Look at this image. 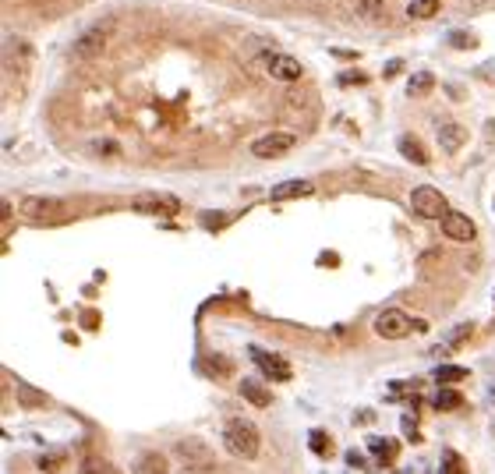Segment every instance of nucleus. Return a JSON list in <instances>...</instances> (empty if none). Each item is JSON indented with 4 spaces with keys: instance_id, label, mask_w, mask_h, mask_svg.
Masks as SVG:
<instances>
[{
    "instance_id": "obj_1",
    "label": "nucleus",
    "mask_w": 495,
    "mask_h": 474,
    "mask_svg": "<svg viewBox=\"0 0 495 474\" xmlns=\"http://www.w3.org/2000/svg\"><path fill=\"white\" fill-rule=\"evenodd\" d=\"M223 446L227 453L241 457V460H255L258 450H262V439H258V429L244 417H230L223 425Z\"/></svg>"
},
{
    "instance_id": "obj_2",
    "label": "nucleus",
    "mask_w": 495,
    "mask_h": 474,
    "mask_svg": "<svg viewBox=\"0 0 495 474\" xmlns=\"http://www.w3.org/2000/svg\"><path fill=\"white\" fill-rule=\"evenodd\" d=\"M18 213L29 220V223H64L71 216V209L61 202V198H46V195H29L22 198Z\"/></svg>"
},
{
    "instance_id": "obj_3",
    "label": "nucleus",
    "mask_w": 495,
    "mask_h": 474,
    "mask_svg": "<svg viewBox=\"0 0 495 474\" xmlns=\"http://www.w3.org/2000/svg\"><path fill=\"white\" fill-rule=\"evenodd\" d=\"M411 209H414L418 216H424V220H443L450 213V202H446V195L438 191V188L421 184V188L411 191Z\"/></svg>"
},
{
    "instance_id": "obj_4",
    "label": "nucleus",
    "mask_w": 495,
    "mask_h": 474,
    "mask_svg": "<svg viewBox=\"0 0 495 474\" xmlns=\"http://www.w3.org/2000/svg\"><path fill=\"white\" fill-rule=\"evenodd\" d=\"M414 326L418 323L400 308H386V311L375 315V336H382V340H404V336L414 333Z\"/></svg>"
},
{
    "instance_id": "obj_5",
    "label": "nucleus",
    "mask_w": 495,
    "mask_h": 474,
    "mask_svg": "<svg viewBox=\"0 0 495 474\" xmlns=\"http://www.w3.org/2000/svg\"><path fill=\"white\" fill-rule=\"evenodd\" d=\"M294 145H297V138L290 131H269V135L251 142V152L258 156V160H280V156H287Z\"/></svg>"
},
{
    "instance_id": "obj_6",
    "label": "nucleus",
    "mask_w": 495,
    "mask_h": 474,
    "mask_svg": "<svg viewBox=\"0 0 495 474\" xmlns=\"http://www.w3.org/2000/svg\"><path fill=\"white\" fill-rule=\"evenodd\" d=\"M174 453H177V460H181L188 471H195V467H212V453L205 450L202 439H181V443L174 446Z\"/></svg>"
},
{
    "instance_id": "obj_7",
    "label": "nucleus",
    "mask_w": 495,
    "mask_h": 474,
    "mask_svg": "<svg viewBox=\"0 0 495 474\" xmlns=\"http://www.w3.org/2000/svg\"><path fill=\"white\" fill-rule=\"evenodd\" d=\"M103 50H106V32H103V29H89V32H82V36L75 39L71 54H75L78 61H96V57H103Z\"/></svg>"
},
{
    "instance_id": "obj_8",
    "label": "nucleus",
    "mask_w": 495,
    "mask_h": 474,
    "mask_svg": "<svg viewBox=\"0 0 495 474\" xmlns=\"http://www.w3.org/2000/svg\"><path fill=\"white\" fill-rule=\"evenodd\" d=\"M251 357L258 361V368H262V376H269V379H276V383H287L294 372H290V364L280 357V354H265L262 347H251Z\"/></svg>"
},
{
    "instance_id": "obj_9",
    "label": "nucleus",
    "mask_w": 495,
    "mask_h": 474,
    "mask_svg": "<svg viewBox=\"0 0 495 474\" xmlns=\"http://www.w3.org/2000/svg\"><path fill=\"white\" fill-rule=\"evenodd\" d=\"M135 209L138 213H156V216H174L181 209V198H174V195H138Z\"/></svg>"
},
{
    "instance_id": "obj_10",
    "label": "nucleus",
    "mask_w": 495,
    "mask_h": 474,
    "mask_svg": "<svg viewBox=\"0 0 495 474\" xmlns=\"http://www.w3.org/2000/svg\"><path fill=\"white\" fill-rule=\"evenodd\" d=\"M443 234H446L450 241H474L478 227H474L471 216H464V213H457V209H450V213L443 216Z\"/></svg>"
},
{
    "instance_id": "obj_11",
    "label": "nucleus",
    "mask_w": 495,
    "mask_h": 474,
    "mask_svg": "<svg viewBox=\"0 0 495 474\" xmlns=\"http://www.w3.org/2000/svg\"><path fill=\"white\" fill-rule=\"evenodd\" d=\"M265 68H269L272 78H280V82H297L301 78V61H294L290 54H269Z\"/></svg>"
},
{
    "instance_id": "obj_12",
    "label": "nucleus",
    "mask_w": 495,
    "mask_h": 474,
    "mask_svg": "<svg viewBox=\"0 0 495 474\" xmlns=\"http://www.w3.org/2000/svg\"><path fill=\"white\" fill-rule=\"evenodd\" d=\"M464 142H467V128L464 124H453V121L438 124V145H443L446 152H460Z\"/></svg>"
},
{
    "instance_id": "obj_13",
    "label": "nucleus",
    "mask_w": 495,
    "mask_h": 474,
    "mask_svg": "<svg viewBox=\"0 0 495 474\" xmlns=\"http://www.w3.org/2000/svg\"><path fill=\"white\" fill-rule=\"evenodd\" d=\"M311 191H315L311 181H283V184H276V188L269 191V198L272 202H290V198H304Z\"/></svg>"
},
{
    "instance_id": "obj_14",
    "label": "nucleus",
    "mask_w": 495,
    "mask_h": 474,
    "mask_svg": "<svg viewBox=\"0 0 495 474\" xmlns=\"http://www.w3.org/2000/svg\"><path fill=\"white\" fill-rule=\"evenodd\" d=\"M167 467H170V460H167V457H163L159 450H149V453H142V457H138L135 474H167Z\"/></svg>"
},
{
    "instance_id": "obj_15",
    "label": "nucleus",
    "mask_w": 495,
    "mask_h": 474,
    "mask_svg": "<svg viewBox=\"0 0 495 474\" xmlns=\"http://www.w3.org/2000/svg\"><path fill=\"white\" fill-rule=\"evenodd\" d=\"M241 397H244L248 403H255V407H269V403H272V393H269L258 379H244V383H241Z\"/></svg>"
},
{
    "instance_id": "obj_16",
    "label": "nucleus",
    "mask_w": 495,
    "mask_h": 474,
    "mask_svg": "<svg viewBox=\"0 0 495 474\" xmlns=\"http://www.w3.org/2000/svg\"><path fill=\"white\" fill-rule=\"evenodd\" d=\"M368 450L375 453V460H382V464H393V460H397L400 443H397V439H371V443H368Z\"/></svg>"
},
{
    "instance_id": "obj_17",
    "label": "nucleus",
    "mask_w": 495,
    "mask_h": 474,
    "mask_svg": "<svg viewBox=\"0 0 495 474\" xmlns=\"http://www.w3.org/2000/svg\"><path fill=\"white\" fill-rule=\"evenodd\" d=\"M400 152L407 156L411 163H418V167H424L428 163V152L421 149V142L418 138H411V135H400Z\"/></svg>"
},
{
    "instance_id": "obj_18",
    "label": "nucleus",
    "mask_w": 495,
    "mask_h": 474,
    "mask_svg": "<svg viewBox=\"0 0 495 474\" xmlns=\"http://www.w3.org/2000/svg\"><path fill=\"white\" fill-rule=\"evenodd\" d=\"M443 8V0H407L411 18H435V11Z\"/></svg>"
},
{
    "instance_id": "obj_19",
    "label": "nucleus",
    "mask_w": 495,
    "mask_h": 474,
    "mask_svg": "<svg viewBox=\"0 0 495 474\" xmlns=\"http://www.w3.org/2000/svg\"><path fill=\"white\" fill-rule=\"evenodd\" d=\"M78 474H121L110 460H103V457H85L82 460V467H78Z\"/></svg>"
},
{
    "instance_id": "obj_20",
    "label": "nucleus",
    "mask_w": 495,
    "mask_h": 474,
    "mask_svg": "<svg viewBox=\"0 0 495 474\" xmlns=\"http://www.w3.org/2000/svg\"><path fill=\"white\" fill-rule=\"evenodd\" d=\"M431 376H435V383H460V379H467L471 372H467V368H457V364H438Z\"/></svg>"
},
{
    "instance_id": "obj_21",
    "label": "nucleus",
    "mask_w": 495,
    "mask_h": 474,
    "mask_svg": "<svg viewBox=\"0 0 495 474\" xmlns=\"http://www.w3.org/2000/svg\"><path fill=\"white\" fill-rule=\"evenodd\" d=\"M64 460H68L64 450H53V453H43L36 464H39V471H46V474H57V471L64 467Z\"/></svg>"
},
{
    "instance_id": "obj_22",
    "label": "nucleus",
    "mask_w": 495,
    "mask_h": 474,
    "mask_svg": "<svg viewBox=\"0 0 495 474\" xmlns=\"http://www.w3.org/2000/svg\"><path fill=\"white\" fill-rule=\"evenodd\" d=\"M431 85H435V75H428V71H418L414 78H411V96H424V92H431Z\"/></svg>"
},
{
    "instance_id": "obj_23",
    "label": "nucleus",
    "mask_w": 495,
    "mask_h": 474,
    "mask_svg": "<svg viewBox=\"0 0 495 474\" xmlns=\"http://www.w3.org/2000/svg\"><path fill=\"white\" fill-rule=\"evenodd\" d=\"M435 407H438V410H457V407H460V393H453V390H438Z\"/></svg>"
},
{
    "instance_id": "obj_24",
    "label": "nucleus",
    "mask_w": 495,
    "mask_h": 474,
    "mask_svg": "<svg viewBox=\"0 0 495 474\" xmlns=\"http://www.w3.org/2000/svg\"><path fill=\"white\" fill-rule=\"evenodd\" d=\"M357 15L361 18H382V11H378V0H357Z\"/></svg>"
},
{
    "instance_id": "obj_25",
    "label": "nucleus",
    "mask_w": 495,
    "mask_h": 474,
    "mask_svg": "<svg viewBox=\"0 0 495 474\" xmlns=\"http://www.w3.org/2000/svg\"><path fill=\"white\" fill-rule=\"evenodd\" d=\"M443 467H446V474H467V471H464V460H460L453 450L443 453Z\"/></svg>"
},
{
    "instance_id": "obj_26",
    "label": "nucleus",
    "mask_w": 495,
    "mask_h": 474,
    "mask_svg": "<svg viewBox=\"0 0 495 474\" xmlns=\"http://www.w3.org/2000/svg\"><path fill=\"white\" fill-rule=\"evenodd\" d=\"M18 400L29 403V407H43L46 403V397H36V390H29V386H18Z\"/></svg>"
},
{
    "instance_id": "obj_27",
    "label": "nucleus",
    "mask_w": 495,
    "mask_h": 474,
    "mask_svg": "<svg viewBox=\"0 0 495 474\" xmlns=\"http://www.w3.org/2000/svg\"><path fill=\"white\" fill-rule=\"evenodd\" d=\"M311 450H315L318 457H325V453H329V439H325V432H318V429L311 432Z\"/></svg>"
},
{
    "instance_id": "obj_28",
    "label": "nucleus",
    "mask_w": 495,
    "mask_h": 474,
    "mask_svg": "<svg viewBox=\"0 0 495 474\" xmlns=\"http://www.w3.org/2000/svg\"><path fill=\"white\" fill-rule=\"evenodd\" d=\"M340 85H364V75L361 71H347V75H340Z\"/></svg>"
},
{
    "instance_id": "obj_29",
    "label": "nucleus",
    "mask_w": 495,
    "mask_h": 474,
    "mask_svg": "<svg viewBox=\"0 0 495 474\" xmlns=\"http://www.w3.org/2000/svg\"><path fill=\"white\" fill-rule=\"evenodd\" d=\"M478 39L474 36H467V32H453V46H474Z\"/></svg>"
}]
</instances>
